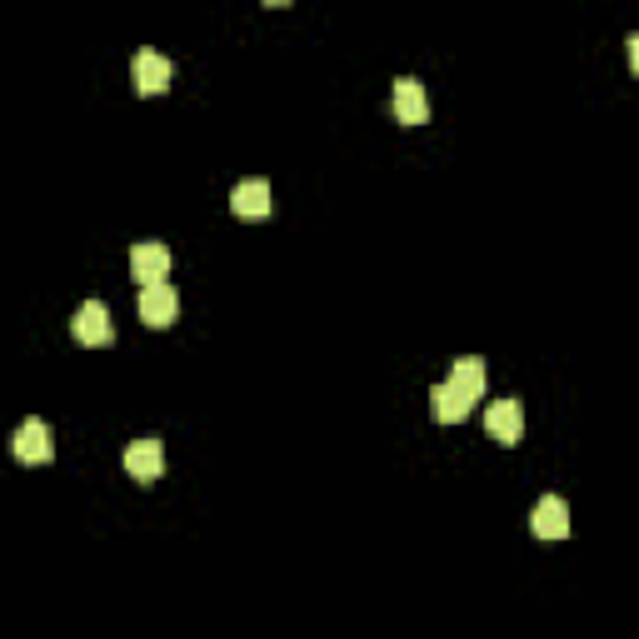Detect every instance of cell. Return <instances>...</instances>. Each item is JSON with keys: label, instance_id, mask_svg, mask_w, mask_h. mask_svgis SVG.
<instances>
[{"label": "cell", "instance_id": "cell-1", "mask_svg": "<svg viewBox=\"0 0 639 639\" xmlns=\"http://www.w3.org/2000/svg\"><path fill=\"white\" fill-rule=\"evenodd\" d=\"M180 315V296L170 280H145L141 290V319L145 325H155V330H166V325H176Z\"/></svg>", "mask_w": 639, "mask_h": 639}, {"label": "cell", "instance_id": "cell-2", "mask_svg": "<svg viewBox=\"0 0 639 639\" xmlns=\"http://www.w3.org/2000/svg\"><path fill=\"white\" fill-rule=\"evenodd\" d=\"M160 470H166V445H160L155 435L131 439V450H125V474L141 480V485H150V480H160Z\"/></svg>", "mask_w": 639, "mask_h": 639}, {"label": "cell", "instance_id": "cell-3", "mask_svg": "<svg viewBox=\"0 0 639 639\" xmlns=\"http://www.w3.org/2000/svg\"><path fill=\"white\" fill-rule=\"evenodd\" d=\"M11 450H15V460H25V465H46L50 455H56V435H50L46 420H25V425L15 430Z\"/></svg>", "mask_w": 639, "mask_h": 639}, {"label": "cell", "instance_id": "cell-4", "mask_svg": "<svg viewBox=\"0 0 639 639\" xmlns=\"http://www.w3.org/2000/svg\"><path fill=\"white\" fill-rule=\"evenodd\" d=\"M135 91L141 95H160L170 91V75H176V65H170V56H160V50H135Z\"/></svg>", "mask_w": 639, "mask_h": 639}, {"label": "cell", "instance_id": "cell-5", "mask_svg": "<svg viewBox=\"0 0 639 639\" xmlns=\"http://www.w3.org/2000/svg\"><path fill=\"white\" fill-rule=\"evenodd\" d=\"M485 430H490V439L495 445H520V435H525V410H520V400H495L485 410Z\"/></svg>", "mask_w": 639, "mask_h": 639}, {"label": "cell", "instance_id": "cell-6", "mask_svg": "<svg viewBox=\"0 0 639 639\" xmlns=\"http://www.w3.org/2000/svg\"><path fill=\"white\" fill-rule=\"evenodd\" d=\"M395 120H400V125H425L430 120V95L414 75H400V81H395Z\"/></svg>", "mask_w": 639, "mask_h": 639}, {"label": "cell", "instance_id": "cell-7", "mask_svg": "<svg viewBox=\"0 0 639 639\" xmlns=\"http://www.w3.org/2000/svg\"><path fill=\"white\" fill-rule=\"evenodd\" d=\"M71 330H75V340L81 345H110L116 340V330H110V310L100 305V300H85V305L75 310Z\"/></svg>", "mask_w": 639, "mask_h": 639}, {"label": "cell", "instance_id": "cell-8", "mask_svg": "<svg viewBox=\"0 0 639 639\" xmlns=\"http://www.w3.org/2000/svg\"><path fill=\"white\" fill-rule=\"evenodd\" d=\"M131 275L135 280H166L170 275V245H160V240H141V245L131 250Z\"/></svg>", "mask_w": 639, "mask_h": 639}, {"label": "cell", "instance_id": "cell-9", "mask_svg": "<svg viewBox=\"0 0 639 639\" xmlns=\"http://www.w3.org/2000/svg\"><path fill=\"white\" fill-rule=\"evenodd\" d=\"M530 530L540 534V540H565L569 534V505L559 495H545L530 515Z\"/></svg>", "mask_w": 639, "mask_h": 639}, {"label": "cell", "instance_id": "cell-10", "mask_svg": "<svg viewBox=\"0 0 639 639\" xmlns=\"http://www.w3.org/2000/svg\"><path fill=\"white\" fill-rule=\"evenodd\" d=\"M470 410H474V400L460 390V385H450V379L430 390V414H435L439 425H455V420H465Z\"/></svg>", "mask_w": 639, "mask_h": 639}, {"label": "cell", "instance_id": "cell-11", "mask_svg": "<svg viewBox=\"0 0 639 639\" xmlns=\"http://www.w3.org/2000/svg\"><path fill=\"white\" fill-rule=\"evenodd\" d=\"M230 210L245 215V220H261V215H270V185H265L261 176H255V180H240V185L230 190Z\"/></svg>", "mask_w": 639, "mask_h": 639}, {"label": "cell", "instance_id": "cell-12", "mask_svg": "<svg viewBox=\"0 0 639 639\" xmlns=\"http://www.w3.org/2000/svg\"><path fill=\"white\" fill-rule=\"evenodd\" d=\"M485 360H474V355H465V360H455L450 365V385H460L465 395H470V400H480V395H485Z\"/></svg>", "mask_w": 639, "mask_h": 639}, {"label": "cell", "instance_id": "cell-13", "mask_svg": "<svg viewBox=\"0 0 639 639\" xmlns=\"http://www.w3.org/2000/svg\"><path fill=\"white\" fill-rule=\"evenodd\" d=\"M265 5H290V0H265Z\"/></svg>", "mask_w": 639, "mask_h": 639}]
</instances>
